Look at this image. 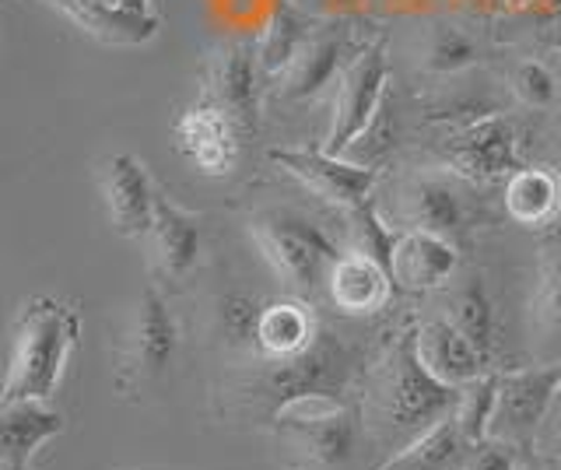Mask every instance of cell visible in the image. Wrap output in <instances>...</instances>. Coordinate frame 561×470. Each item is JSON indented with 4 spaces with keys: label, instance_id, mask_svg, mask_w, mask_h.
Segmentation results:
<instances>
[{
    "label": "cell",
    "instance_id": "cell-1",
    "mask_svg": "<svg viewBox=\"0 0 561 470\" xmlns=\"http://www.w3.org/2000/svg\"><path fill=\"white\" fill-rule=\"evenodd\" d=\"M456 400H460V390L438 382L417 362L414 326H411L365 372L358 414L365 432L382 449H390L393 457L403 446H411L417 435H425L432 425L449 417L456 411Z\"/></svg>",
    "mask_w": 561,
    "mask_h": 470
},
{
    "label": "cell",
    "instance_id": "cell-2",
    "mask_svg": "<svg viewBox=\"0 0 561 470\" xmlns=\"http://www.w3.org/2000/svg\"><path fill=\"white\" fill-rule=\"evenodd\" d=\"M78 344V312L60 299L25 302L14 326L4 400H49Z\"/></svg>",
    "mask_w": 561,
    "mask_h": 470
},
{
    "label": "cell",
    "instance_id": "cell-3",
    "mask_svg": "<svg viewBox=\"0 0 561 470\" xmlns=\"http://www.w3.org/2000/svg\"><path fill=\"white\" fill-rule=\"evenodd\" d=\"M250 236L271 271L298 299L327 291V277L341 260V250L316 221L295 211H263L250 218Z\"/></svg>",
    "mask_w": 561,
    "mask_h": 470
},
{
    "label": "cell",
    "instance_id": "cell-4",
    "mask_svg": "<svg viewBox=\"0 0 561 470\" xmlns=\"http://www.w3.org/2000/svg\"><path fill=\"white\" fill-rule=\"evenodd\" d=\"M274 425L309 467H341L362 435V414L337 393H306L274 411Z\"/></svg>",
    "mask_w": 561,
    "mask_h": 470
},
{
    "label": "cell",
    "instance_id": "cell-5",
    "mask_svg": "<svg viewBox=\"0 0 561 470\" xmlns=\"http://www.w3.org/2000/svg\"><path fill=\"white\" fill-rule=\"evenodd\" d=\"M386 81H390V60H386L382 43L362 46L347 60L337 84H333V116L323 137L327 151L351 154V148L373 130L386 99Z\"/></svg>",
    "mask_w": 561,
    "mask_h": 470
},
{
    "label": "cell",
    "instance_id": "cell-6",
    "mask_svg": "<svg viewBox=\"0 0 561 470\" xmlns=\"http://www.w3.org/2000/svg\"><path fill=\"white\" fill-rule=\"evenodd\" d=\"M260 393L274 400V411L306 393H337L355 372V352L347 344L333 341L320 326L316 341L291 358H263Z\"/></svg>",
    "mask_w": 561,
    "mask_h": 470
},
{
    "label": "cell",
    "instance_id": "cell-7",
    "mask_svg": "<svg viewBox=\"0 0 561 470\" xmlns=\"http://www.w3.org/2000/svg\"><path fill=\"white\" fill-rule=\"evenodd\" d=\"M558 390H561L558 362L499 372V400H495V417H491L488 439L526 449L540 432V425L551 417Z\"/></svg>",
    "mask_w": 561,
    "mask_h": 470
},
{
    "label": "cell",
    "instance_id": "cell-8",
    "mask_svg": "<svg viewBox=\"0 0 561 470\" xmlns=\"http://www.w3.org/2000/svg\"><path fill=\"white\" fill-rule=\"evenodd\" d=\"M175 352H180V326H175L172 309L162 299V291L145 288L134 306L127 337H123L119 387H127V382L145 387V382L162 379L172 369Z\"/></svg>",
    "mask_w": 561,
    "mask_h": 470
},
{
    "label": "cell",
    "instance_id": "cell-9",
    "mask_svg": "<svg viewBox=\"0 0 561 470\" xmlns=\"http://www.w3.org/2000/svg\"><path fill=\"white\" fill-rule=\"evenodd\" d=\"M271 159L302 183L309 194L341 207V211H355L373 197L376 169L351 162L347 154H333L327 148H277L271 151Z\"/></svg>",
    "mask_w": 561,
    "mask_h": 470
},
{
    "label": "cell",
    "instance_id": "cell-10",
    "mask_svg": "<svg viewBox=\"0 0 561 470\" xmlns=\"http://www.w3.org/2000/svg\"><path fill=\"white\" fill-rule=\"evenodd\" d=\"M95 180H99V194H102L105 215H110L113 229L127 239L148 236L154 225L158 190L151 186L145 162H137L127 151L105 154L99 162Z\"/></svg>",
    "mask_w": 561,
    "mask_h": 470
},
{
    "label": "cell",
    "instance_id": "cell-11",
    "mask_svg": "<svg viewBox=\"0 0 561 470\" xmlns=\"http://www.w3.org/2000/svg\"><path fill=\"white\" fill-rule=\"evenodd\" d=\"M446 159L460 176H467L473 183L508 180L519 169L516 165V134L495 113L478 116L446 141Z\"/></svg>",
    "mask_w": 561,
    "mask_h": 470
},
{
    "label": "cell",
    "instance_id": "cell-12",
    "mask_svg": "<svg viewBox=\"0 0 561 470\" xmlns=\"http://www.w3.org/2000/svg\"><path fill=\"white\" fill-rule=\"evenodd\" d=\"M242 130L218 106L201 102L175 119V148L201 176H228L239 159Z\"/></svg>",
    "mask_w": 561,
    "mask_h": 470
},
{
    "label": "cell",
    "instance_id": "cell-13",
    "mask_svg": "<svg viewBox=\"0 0 561 470\" xmlns=\"http://www.w3.org/2000/svg\"><path fill=\"white\" fill-rule=\"evenodd\" d=\"M260 57L250 43H228L218 49L207 71L204 102L218 106L232 124L250 134L256 127V81H260Z\"/></svg>",
    "mask_w": 561,
    "mask_h": 470
},
{
    "label": "cell",
    "instance_id": "cell-14",
    "mask_svg": "<svg viewBox=\"0 0 561 470\" xmlns=\"http://www.w3.org/2000/svg\"><path fill=\"white\" fill-rule=\"evenodd\" d=\"M414 352L425 369L453 390L488 372V358L473 347L449 317H432L414 326Z\"/></svg>",
    "mask_w": 561,
    "mask_h": 470
},
{
    "label": "cell",
    "instance_id": "cell-15",
    "mask_svg": "<svg viewBox=\"0 0 561 470\" xmlns=\"http://www.w3.org/2000/svg\"><path fill=\"white\" fill-rule=\"evenodd\" d=\"M148 239H151V264H154L158 277H165V282H183L201 260V247H204L201 215H193L175 200L158 194L154 225H151Z\"/></svg>",
    "mask_w": 561,
    "mask_h": 470
},
{
    "label": "cell",
    "instance_id": "cell-16",
    "mask_svg": "<svg viewBox=\"0 0 561 470\" xmlns=\"http://www.w3.org/2000/svg\"><path fill=\"white\" fill-rule=\"evenodd\" d=\"M393 274L379 260L347 250L327 277V295L344 317H373L393 299Z\"/></svg>",
    "mask_w": 561,
    "mask_h": 470
},
{
    "label": "cell",
    "instance_id": "cell-17",
    "mask_svg": "<svg viewBox=\"0 0 561 470\" xmlns=\"http://www.w3.org/2000/svg\"><path fill=\"white\" fill-rule=\"evenodd\" d=\"M456 256L453 239L435 236V232H397L393 239V256H390V274L397 288L403 291H432L446 285L456 274Z\"/></svg>",
    "mask_w": 561,
    "mask_h": 470
},
{
    "label": "cell",
    "instance_id": "cell-18",
    "mask_svg": "<svg viewBox=\"0 0 561 470\" xmlns=\"http://www.w3.org/2000/svg\"><path fill=\"white\" fill-rule=\"evenodd\" d=\"M463 200L456 186L443 176H414L397 194V221L400 232H435L453 239L463 229Z\"/></svg>",
    "mask_w": 561,
    "mask_h": 470
},
{
    "label": "cell",
    "instance_id": "cell-19",
    "mask_svg": "<svg viewBox=\"0 0 561 470\" xmlns=\"http://www.w3.org/2000/svg\"><path fill=\"white\" fill-rule=\"evenodd\" d=\"M355 54H351L347 28H312L306 46L298 49L288 71L280 74V92L288 99H309L316 92H323L333 78H341V71Z\"/></svg>",
    "mask_w": 561,
    "mask_h": 470
},
{
    "label": "cell",
    "instance_id": "cell-20",
    "mask_svg": "<svg viewBox=\"0 0 561 470\" xmlns=\"http://www.w3.org/2000/svg\"><path fill=\"white\" fill-rule=\"evenodd\" d=\"M0 432H4V470H28L35 449L64 432V414L49 408V400H4Z\"/></svg>",
    "mask_w": 561,
    "mask_h": 470
},
{
    "label": "cell",
    "instance_id": "cell-21",
    "mask_svg": "<svg viewBox=\"0 0 561 470\" xmlns=\"http://www.w3.org/2000/svg\"><path fill=\"white\" fill-rule=\"evenodd\" d=\"M49 4L105 46H140L158 32V19L127 14L116 0H49Z\"/></svg>",
    "mask_w": 561,
    "mask_h": 470
},
{
    "label": "cell",
    "instance_id": "cell-22",
    "mask_svg": "<svg viewBox=\"0 0 561 470\" xmlns=\"http://www.w3.org/2000/svg\"><path fill=\"white\" fill-rule=\"evenodd\" d=\"M473 443L463 435L456 414L443 417L425 435H417L411 446H403L393 457H386L379 470H463Z\"/></svg>",
    "mask_w": 561,
    "mask_h": 470
},
{
    "label": "cell",
    "instance_id": "cell-23",
    "mask_svg": "<svg viewBox=\"0 0 561 470\" xmlns=\"http://www.w3.org/2000/svg\"><path fill=\"white\" fill-rule=\"evenodd\" d=\"M320 323H316L312 309L306 302H267L260 309L256 320V352L263 358H291L316 341Z\"/></svg>",
    "mask_w": 561,
    "mask_h": 470
},
{
    "label": "cell",
    "instance_id": "cell-24",
    "mask_svg": "<svg viewBox=\"0 0 561 470\" xmlns=\"http://www.w3.org/2000/svg\"><path fill=\"white\" fill-rule=\"evenodd\" d=\"M561 207V183L548 169H516L505 180V211L516 225L540 229L554 221Z\"/></svg>",
    "mask_w": 561,
    "mask_h": 470
},
{
    "label": "cell",
    "instance_id": "cell-25",
    "mask_svg": "<svg viewBox=\"0 0 561 470\" xmlns=\"http://www.w3.org/2000/svg\"><path fill=\"white\" fill-rule=\"evenodd\" d=\"M449 320L484 358H491V352H495V302H491V295L478 274L467 277L460 288H453Z\"/></svg>",
    "mask_w": 561,
    "mask_h": 470
},
{
    "label": "cell",
    "instance_id": "cell-26",
    "mask_svg": "<svg viewBox=\"0 0 561 470\" xmlns=\"http://www.w3.org/2000/svg\"><path fill=\"white\" fill-rule=\"evenodd\" d=\"M534 330L548 347V362L561 365V250H548L537 267L534 288Z\"/></svg>",
    "mask_w": 561,
    "mask_h": 470
},
{
    "label": "cell",
    "instance_id": "cell-27",
    "mask_svg": "<svg viewBox=\"0 0 561 470\" xmlns=\"http://www.w3.org/2000/svg\"><path fill=\"white\" fill-rule=\"evenodd\" d=\"M309 36H312V28L302 14H298L291 4H277L271 11L267 28H263V36H260V46H256L263 74H285L288 64L298 57V49L306 46Z\"/></svg>",
    "mask_w": 561,
    "mask_h": 470
},
{
    "label": "cell",
    "instance_id": "cell-28",
    "mask_svg": "<svg viewBox=\"0 0 561 470\" xmlns=\"http://www.w3.org/2000/svg\"><path fill=\"white\" fill-rule=\"evenodd\" d=\"M495 400H499V372H484L460 390V400H456L453 414L473 446L488 439L491 417H495Z\"/></svg>",
    "mask_w": 561,
    "mask_h": 470
},
{
    "label": "cell",
    "instance_id": "cell-29",
    "mask_svg": "<svg viewBox=\"0 0 561 470\" xmlns=\"http://www.w3.org/2000/svg\"><path fill=\"white\" fill-rule=\"evenodd\" d=\"M478 57H481L478 43L456 25H435L425 43V67L432 74H460L478 64Z\"/></svg>",
    "mask_w": 561,
    "mask_h": 470
},
{
    "label": "cell",
    "instance_id": "cell-30",
    "mask_svg": "<svg viewBox=\"0 0 561 470\" xmlns=\"http://www.w3.org/2000/svg\"><path fill=\"white\" fill-rule=\"evenodd\" d=\"M260 302L250 295H225L221 299V330L232 344H253L256 347V320H260Z\"/></svg>",
    "mask_w": 561,
    "mask_h": 470
},
{
    "label": "cell",
    "instance_id": "cell-31",
    "mask_svg": "<svg viewBox=\"0 0 561 470\" xmlns=\"http://www.w3.org/2000/svg\"><path fill=\"white\" fill-rule=\"evenodd\" d=\"M513 92H516V99L523 102V106L543 110V106H551V102H554L558 84H554V74L543 64L523 60L513 71Z\"/></svg>",
    "mask_w": 561,
    "mask_h": 470
},
{
    "label": "cell",
    "instance_id": "cell-32",
    "mask_svg": "<svg viewBox=\"0 0 561 470\" xmlns=\"http://www.w3.org/2000/svg\"><path fill=\"white\" fill-rule=\"evenodd\" d=\"M519 463V449L499 443V439H484L470 449V460L463 463V470H516Z\"/></svg>",
    "mask_w": 561,
    "mask_h": 470
},
{
    "label": "cell",
    "instance_id": "cell-33",
    "mask_svg": "<svg viewBox=\"0 0 561 470\" xmlns=\"http://www.w3.org/2000/svg\"><path fill=\"white\" fill-rule=\"evenodd\" d=\"M116 4L127 11V14H137V19H154L151 0H116Z\"/></svg>",
    "mask_w": 561,
    "mask_h": 470
},
{
    "label": "cell",
    "instance_id": "cell-34",
    "mask_svg": "<svg viewBox=\"0 0 561 470\" xmlns=\"http://www.w3.org/2000/svg\"><path fill=\"white\" fill-rule=\"evenodd\" d=\"M548 422H551V435H561V390H558V400H554Z\"/></svg>",
    "mask_w": 561,
    "mask_h": 470
},
{
    "label": "cell",
    "instance_id": "cell-35",
    "mask_svg": "<svg viewBox=\"0 0 561 470\" xmlns=\"http://www.w3.org/2000/svg\"><path fill=\"white\" fill-rule=\"evenodd\" d=\"M516 470H540V463H537V460H530V457H519Z\"/></svg>",
    "mask_w": 561,
    "mask_h": 470
}]
</instances>
